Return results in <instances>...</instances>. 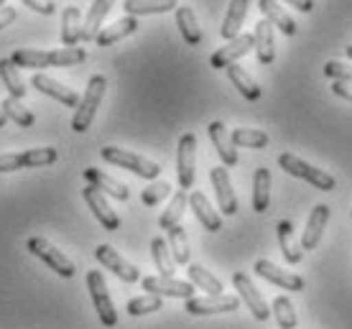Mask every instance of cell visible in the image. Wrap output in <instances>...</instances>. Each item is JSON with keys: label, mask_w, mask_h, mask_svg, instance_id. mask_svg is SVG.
<instances>
[{"label": "cell", "mask_w": 352, "mask_h": 329, "mask_svg": "<svg viewBox=\"0 0 352 329\" xmlns=\"http://www.w3.org/2000/svg\"><path fill=\"white\" fill-rule=\"evenodd\" d=\"M87 59L85 49L80 46H64V49H54V52H38V49H18L13 52L10 62L16 67H26V69H46V67H74Z\"/></svg>", "instance_id": "cell-1"}, {"label": "cell", "mask_w": 352, "mask_h": 329, "mask_svg": "<svg viewBox=\"0 0 352 329\" xmlns=\"http://www.w3.org/2000/svg\"><path fill=\"white\" fill-rule=\"evenodd\" d=\"M105 87H107V80L102 74H95L92 80H89L87 89H85V98H82L80 107L74 110V117H72V131L74 133H87L92 120H95V113L102 98H105Z\"/></svg>", "instance_id": "cell-2"}, {"label": "cell", "mask_w": 352, "mask_h": 329, "mask_svg": "<svg viewBox=\"0 0 352 329\" xmlns=\"http://www.w3.org/2000/svg\"><path fill=\"white\" fill-rule=\"evenodd\" d=\"M100 156H102L107 163H115V166H120V169L133 171L135 177L148 179V181L159 179V174H161V166L156 163V161L143 159V156H138V153H133V151H125V148L105 146V148L100 151Z\"/></svg>", "instance_id": "cell-3"}, {"label": "cell", "mask_w": 352, "mask_h": 329, "mask_svg": "<svg viewBox=\"0 0 352 329\" xmlns=\"http://www.w3.org/2000/svg\"><path fill=\"white\" fill-rule=\"evenodd\" d=\"M278 166H281L286 174H291V177H296V179H304V181H309L311 187L322 189V192H332L337 184L335 177H329L327 171L311 166L307 161H301L299 156H294V153H281V156H278Z\"/></svg>", "instance_id": "cell-4"}, {"label": "cell", "mask_w": 352, "mask_h": 329, "mask_svg": "<svg viewBox=\"0 0 352 329\" xmlns=\"http://www.w3.org/2000/svg\"><path fill=\"white\" fill-rule=\"evenodd\" d=\"M59 159L56 148L44 146V148H31L23 153H0V174H10L18 169H36V166H49Z\"/></svg>", "instance_id": "cell-5"}, {"label": "cell", "mask_w": 352, "mask_h": 329, "mask_svg": "<svg viewBox=\"0 0 352 329\" xmlns=\"http://www.w3.org/2000/svg\"><path fill=\"white\" fill-rule=\"evenodd\" d=\"M28 250L34 253L36 258H41L46 263V266L52 268V271H56L59 276L64 278H72L74 273H77V268H74V263H72L67 256H64L59 248H54L52 242L44 240V238H28Z\"/></svg>", "instance_id": "cell-6"}, {"label": "cell", "mask_w": 352, "mask_h": 329, "mask_svg": "<svg viewBox=\"0 0 352 329\" xmlns=\"http://www.w3.org/2000/svg\"><path fill=\"white\" fill-rule=\"evenodd\" d=\"M87 288L89 296H92V304L97 309V317L105 327H115L118 324V312H115L113 302H110V294H107V284L105 276L100 271H89L87 273Z\"/></svg>", "instance_id": "cell-7"}, {"label": "cell", "mask_w": 352, "mask_h": 329, "mask_svg": "<svg viewBox=\"0 0 352 329\" xmlns=\"http://www.w3.org/2000/svg\"><path fill=\"white\" fill-rule=\"evenodd\" d=\"M194 163H197V135L184 133L179 138V153H176V171H179V187H194Z\"/></svg>", "instance_id": "cell-8"}, {"label": "cell", "mask_w": 352, "mask_h": 329, "mask_svg": "<svg viewBox=\"0 0 352 329\" xmlns=\"http://www.w3.org/2000/svg\"><path fill=\"white\" fill-rule=\"evenodd\" d=\"M250 49H256V36H253V34H240L238 38L228 41V46H222L220 52L212 54L210 67H212V69H228L230 64H238V59H243Z\"/></svg>", "instance_id": "cell-9"}, {"label": "cell", "mask_w": 352, "mask_h": 329, "mask_svg": "<svg viewBox=\"0 0 352 329\" xmlns=\"http://www.w3.org/2000/svg\"><path fill=\"white\" fill-rule=\"evenodd\" d=\"M143 291L156 296H171V299H194V284L192 281H176L166 276H146L141 281Z\"/></svg>", "instance_id": "cell-10"}, {"label": "cell", "mask_w": 352, "mask_h": 329, "mask_svg": "<svg viewBox=\"0 0 352 329\" xmlns=\"http://www.w3.org/2000/svg\"><path fill=\"white\" fill-rule=\"evenodd\" d=\"M95 258L100 260V266H105L107 271H113L115 276L120 278V281H125V284H135V281L141 278L138 268L133 266V263H128V260H125L118 250L110 248V245H97Z\"/></svg>", "instance_id": "cell-11"}, {"label": "cell", "mask_w": 352, "mask_h": 329, "mask_svg": "<svg viewBox=\"0 0 352 329\" xmlns=\"http://www.w3.org/2000/svg\"><path fill=\"white\" fill-rule=\"evenodd\" d=\"M82 196H85L87 207L92 209V214L97 217V223L102 225L105 230H118V227H120V217L115 214L113 207L107 205L105 194H102L100 189L92 187V184H87V187L82 189Z\"/></svg>", "instance_id": "cell-12"}, {"label": "cell", "mask_w": 352, "mask_h": 329, "mask_svg": "<svg viewBox=\"0 0 352 329\" xmlns=\"http://www.w3.org/2000/svg\"><path fill=\"white\" fill-rule=\"evenodd\" d=\"M256 271L258 276L265 278L268 284H276L278 288H286V291H304V278L296 276V273H289V271H283V268H278L276 263H271V260H256Z\"/></svg>", "instance_id": "cell-13"}, {"label": "cell", "mask_w": 352, "mask_h": 329, "mask_svg": "<svg viewBox=\"0 0 352 329\" xmlns=\"http://www.w3.org/2000/svg\"><path fill=\"white\" fill-rule=\"evenodd\" d=\"M232 284H235V288L240 291V296H243V302L248 304V309L253 312V317H256L258 321H268V317H271V312H268V304H265V299L261 294H258V288L253 286V281L248 278V273H235L232 276Z\"/></svg>", "instance_id": "cell-14"}, {"label": "cell", "mask_w": 352, "mask_h": 329, "mask_svg": "<svg viewBox=\"0 0 352 329\" xmlns=\"http://www.w3.org/2000/svg\"><path fill=\"white\" fill-rule=\"evenodd\" d=\"M212 187H214V194H217V202H220L222 214H232L238 212V199H235V192H232V181H230L228 166H214L210 171Z\"/></svg>", "instance_id": "cell-15"}, {"label": "cell", "mask_w": 352, "mask_h": 329, "mask_svg": "<svg viewBox=\"0 0 352 329\" xmlns=\"http://www.w3.org/2000/svg\"><path fill=\"white\" fill-rule=\"evenodd\" d=\"M240 302L235 296H204V299H186V312L194 317H204V314H225L235 312Z\"/></svg>", "instance_id": "cell-16"}, {"label": "cell", "mask_w": 352, "mask_h": 329, "mask_svg": "<svg viewBox=\"0 0 352 329\" xmlns=\"http://www.w3.org/2000/svg\"><path fill=\"white\" fill-rule=\"evenodd\" d=\"M329 223V207L317 205L311 212H309L307 227H304V235H301V250H314L324 235V227Z\"/></svg>", "instance_id": "cell-17"}, {"label": "cell", "mask_w": 352, "mask_h": 329, "mask_svg": "<svg viewBox=\"0 0 352 329\" xmlns=\"http://www.w3.org/2000/svg\"><path fill=\"white\" fill-rule=\"evenodd\" d=\"M31 84H34L38 92H44V95H49V98H54V100H59L62 105H67V107H80V95L74 92V89H69V87H64V84H59L56 80H52V77H46V74H34V80H31Z\"/></svg>", "instance_id": "cell-18"}, {"label": "cell", "mask_w": 352, "mask_h": 329, "mask_svg": "<svg viewBox=\"0 0 352 329\" xmlns=\"http://www.w3.org/2000/svg\"><path fill=\"white\" fill-rule=\"evenodd\" d=\"M207 133H210V141H212V146H214L217 156L222 159V166H228V169L235 166V163H238V151H235V146L230 141L228 128H225L220 120H214V123H210Z\"/></svg>", "instance_id": "cell-19"}, {"label": "cell", "mask_w": 352, "mask_h": 329, "mask_svg": "<svg viewBox=\"0 0 352 329\" xmlns=\"http://www.w3.org/2000/svg\"><path fill=\"white\" fill-rule=\"evenodd\" d=\"M85 179H87V184L97 187L100 192H105L107 196H113V199H118V202H125V199L131 196V192H128L125 184H120L118 179H113L110 174H105V171L95 169V166L85 169Z\"/></svg>", "instance_id": "cell-20"}, {"label": "cell", "mask_w": 352, "mask_h": 329, "mask_svg": "<svg viewBox=\"0 0 352 329\" xmlns=\"http://www.w3.org/2000/svg\"><path fill=\"white\" fill-rule=\"evenodd\" d=\"M189 207L194 209V214H197V220L202 223V227L207 232H217L222 230V217L214 209H212L210 199L202 194V192H192L189 194Z\"/></svg>", "instance_id": "cell-21"}, {"label": "cell", "mask_w": 352, "mask_h": 329, "mask_svg": "<svg viewBox=\"0 0 352 329\" xmlns=\"http://www.w3.org/2000/svg\"><path fill=\"white\" fill-rule=\"evenodd\" d=\"M248 5H250V0H230L228 16H225L220 28V36L225 41H232V38L240 36V26H243V21L248 16Z\"/></svg>", "instance_id": "cell-22"}, {"label": "cell", "mask_w": 352, "mask_h": 329, "mask_svg": "<svg viewBox=\"0 0 352 329\" xmlns=\"http://www.w3.org/2000/svg\"><path fill=\"white\" fill-rule=\"evenodd\" d=\"M138 26H141V23H138V18L125 16V18H120V21H115L113 26L102 28L95 41H97V46H113L115 41H123L125 36L135 34V31H138Z\"/></svg>", "instance_id": "cell-23"}, {"label": "cell", "mask_w": 352, "mask_h": 329, "mask_svg": "<svg viewBox=\"0 0 352 329\" xmlns=\"http://www.w3.org/2000/svg\"><path fill=\"white\" fill-rule=\"evenodd\" d=\"M115 0H95L92 8H89L87 18H85V26H82V41H95L100 36V28H102V21L110 13Z\"/></svg>", "instance_id": "cell-24"}, {"label": "cell", "mask_w": 352, "mask_h": 329, "mask_svg": "<svg viewBox=\"0 0 352 329\" xmlns=\"http://www.w3.org/2000/svg\"><path fill=\"white\" fill-rule=\"evenodd\" d=\"M258 8H261V13H263L265 21H271L273 26L278 28L281 34H286V36L296 34V23H294V18H291L289 13L276 3V0H258Z\"/></svg>", "instance_id": "cell-25"}, {"label": "cell", "mask_w": 352, "mask_h": 329, "mask_svg": "<svg viewBox=\"0 0 352 329\" xmlns=\"http://www.w3.org/2000/svg\"><path fill=\"white\" fill-rule=\"evenodd\" d=\"M176 26L182 31V38H184L189 46H199L202 44V28L197 23V16H194V10L189 5H179L176 8Z\"/></svg>", "instance_id": "cell-26"}, {"label": "cell", "mask_w": 352, "mask_h": 329, "mask_svg": "<svg viewBox=\"0 0 352 329\" xmlns=\"http://www.w3.org/2000/svg\"><path fill=\"white\" fill-rule=\"evenodd\" d=\"M179 3L176 0H125L123 10L128 16H156V13H168L176 10Z\"/></svg>", "instance_id": "cell-27"}, {"label": "cell", "mask_w": 352, "mask_h": 329, "mask_svg": "<svg viewBox=\"0 0 352 329\" xmlns=\"http://www.w3.org/2000/svg\"><path fill=\"white\" fill-rule=\"evenodd\" d=\"M256 54L261 64H271L276 59V44H273V23L271 21H258L256 23Z\"/></svg>", "instance_id": "cell-28"}, {"label": "cell", "mask_w": 352, "mask_h": 329, "mask_svg": "<svg viewBox=\"0 0 352 329\" xmlns=\"http://www.w3.org/2000/svg\"><path fill=\"white\" fill-rule=\"evenodd\" d=\"M228 77H230V82H232V87H238V92L245 100H250V102H253V100H261V87H258V82L253 80L240 64H230Z\"/></svg>", "instance_id": "cell-29"}, {"label": "cell", "mask_w": 352, "mask_h": 329, "mask_svg": "<svg viewBox=\"0 0 352 329\" xmlns=\"http://www.w3.org/2000/svg\"><path fill=\"white\" fill-rule=\"evenodd\" d=\"M82 16H80V8H64L62 13V44L64 46H77L82 41Z\"/></svg>", "instance_id": "cell-30"}, {"label": "cell", "mask_w": 352, "mask_h": 329, "mask_svg": "<svg viewBox=\"0 0 352 329\" xmlns=\"http://www.w3.org/2000/svg\"><path fill=\"white\" fill-rule=\"evenodd\" d=\"M268 205H271V171L256 169V177H253V209L265 212Z\"/></svg>", "instance_id": "cell-31"}, {"label": "cell", "mask_w": 352, "mask_h": 329, "mask_svg": "<svg viewBox=\"0 0 352 329\" xmlns=\"http://www.w3.org/2000/svg\"><path fill=\"white\" fill-rule=\"evenodd\" d=\"M278 242H281L283 258L289 260L291 266H294V263H301V258H304V250H301L299 242L294 240V225H291L289 220L278 223Z\"/></svg>", "instance_id": "cell-32"}, {"label": "cell", "mask_w": 352, "mask_h": 329, "mask_svg": "<svg viewBox=\"0 0 352 329\" xmlns=\"http://www.w3.org/2000/svg\"><path fill=\"white\" fill-rule=\"evenodd\" d=\"M186 202H189L186 189H179V192L171 196V202H168V207L164 209V214L159 217L161 230H171V227L179 225V220H182V214H184V209H186Z\"/></svg>", "instance_id": "cell-33"}, {"label": "cell", "mask_w": 352, "mask_h": 329, "mask_svg": "<svg viewBox=\"0 0 352 329\" xmlns=\"http://www.w3.org/2000/svg\"><path fill=\"white\" fill-rule=\"evenodd\" d=\"M186 273H189V281H192L194 286H199L202 291H210V296H222V281L217 276H212L204 266L192 263Z\"/></svg>", "instance_id": "cell-34"}, {"label": "cell", "mask_w": 352, "mask_h": 329, "mask_svg": "<svg viewBox=\"0 0 352 329\" xmlns=\"http://www.w3.org/2000/svg\"><path fill=\"white\" fill-rule=\"evenodd\" d=\"M151 253H153V263H156L161 276L174 278L176 260H174V256H171V250H168L166 240H164V238H153V240H151Z\"/></svg>", "instance_id": "cell-35"}, {"label": "cell", "mask_w": 352, "mask_h": 329, "mask_svg": "<svg viewBox=\"0 0 352 329\" xmlns=\"http://www.w3.org/2000/svg\"><path fill=\"white\" fill-rule=\"evenodd\" d=\"M0 80H3L6 89L10 92V98L21 100L26 95V87H23V80L18 74V67L10 59H0Z\"/></svg>", "instance_id": "cell-36"}, {"label": "cell", "mask_w": 352, "mask_h": 329, "mask_svg": "<svg viewBox=\"0 0 352 329\" xmlns=\"http://www.w3.org/2000/svg\"><path fill=\"white\" fill-rule=\"evenodd\" d=\"M230 141L235 148H263V146H268V133L253 131V128H235L230 133Z\"/></svg>", "instance_id": "cell-37"}, {"label": "cell", "mask_w": 352, "mask_h": 329, "mask_svg": "<svg viewBox=\"0 0 352 329\" xmlns=\"http://www.w3.org/2000/svg\"><path fill=\"white\" fill-rule=\"evenodd\" d=\"M168 250H171L176 263H182V266L189 263V242H186V230L182 225L168 230Z\"/></svg>", "instance_id": "cell-38"}, {"label": "cell", "mask_w": 352, "mask_h": 329, "mask_svg": "<svg viewBox=\"0 0 352 329\" xmlns=\"http://www.w3.org/2000/svg\"><path fill=\"white\" fill-rule=\"evenodd\" d=\"M273 314L281 329H296V309L289 302V296H276L273 299Z\"/></svg>", "instance_id": "cell-39"}, {"label": "cell", "mask_w": 352, "mask_h": 329, "mask_svg": "<svg viewBox=\"0 0 352 329\" xmlns=\"http://www.w3.org/2000/svg\"><path fill=\"white\" fill-rule=\"evenodd\" d=\"M3 110H6V115H8V120H13V123H18V128H31V125L36 123L34 113H28L26 107L21 105L16 98H8L3 100Z\"/></svg>", "instance_id": "cell-40"}, {"label": "cell", "mask_w": 352, "mask_h": 329, "mask_svg": "<svg viewBox=\"0 0 352 329\" xmlns=\"http://www.w3.org/2000/svg\"><path fill=\"white\" fill-rule=\"evenodd\" d=\"M161 296L156 294H148V296H138V299H131L128 302V314L131 317H143V314H151V312H161Z\"/></svg>", "instance_id": "cell-41"}, {"label": "cell", "mask_w": 352, "mask_h": 329, "mask_svg": "<svg viewBox=\"0 0 352 329\" xmlns=\"http://www.w3.org/2000/svg\"><path fill=\"white\" fill-rule=\"evenodd\" d=\"M168 194H171V184H168V181H153L151 187L143 189L141 202L146 207H153V205H159L161 199H166Z\"/></svg>", "instance_id": "cell-42"}, {"label": "cell", "mask_w": 352, "mask_h": 329, "mask_svg": "<svg viewBox=\"0 0 352 329\" xmlns=\"http://www.w3.org/2000/svg\"><path fill=\"white\" fill-rule=\"evenodd\" d=\"M324 74L335 82H350L352 84V64L342 62H327L324 64Z\"/></svg>", "instance_id": "cell-43"}, {"label": "cell", "mask_w": 352, "mask_h": 329, "mask_svg": "<svg viewBox=\"0 0 352 329\" xmlns=\"http://www.w3.org/2000/svg\"><path fill=\"white\" fill-rule=\"evenodd\" d=\"M21 3L28 5L31 10H36V13H41V16H52V13H56L54 0H21Z\"/></svg>", "instance_id": "cell-44"}, {"label": "cell", "mask_w": 352, "mask_h": 329, "mask_svg": "<svg viewBox=\"0 0 352 329\" xmlns=\"http://www.w3.org/2000/svg\"><path fill=\"white\" fill-rule=\"evenodd\" d=\"M332 92H335L337 98L350 100L352 102V84L350 82H335V84H332Z\"/></svg>", "instance_id": "cell-45"}, {"label": "cell", "mask_w": 352, "mask_h": 329, "mask_svg": "<svg viewBox=\"0 0 352 329\" xmlns=\"http://www.w3.org/2000/svg\"><path fill=\"white\" fill-rule=\"evenodd\" d=\"M16 18H18L16 8H8V5H6V8H0V31H3L6 26H10Z\"/></svg>", "instance_id": "cell-46"}, {"label": "cell", "mask_w": 352, "mask_h": 329, "mask_svg": "<svg viewBox=\"0 0 352 329\" xmlns=\"http://www.w3.org/2000/svg\"><path fill=\"white\" fill-rule=\"evenodd\" d=\"M289 5H294L296 10H301V13H311L314 10V0H286Z\"/></svg>", "instance_id": "cell-47"}, {"label": "cell", "mask_w": 352, "mask_h": 329, "mask_svg": "<svg viewBox=\"0 0 352 329\" xmlns=\"http://www.w3.org/2000/svg\"><path fill=\"white\" fill-rule=\"evenodd\" d=\"M6 123H8V115H6V110L0 107V128H6Z\"/></svg>", "instance_id": "cell-48"}, {"label": "cell", "mask_w": 352, "mask_h": 329, "mask_svg": "<svg viewBox=\"0 0 352 329\" xmlns=\"http://www.w3.org/2000/svg\"><path fill=\"white\" fill-rule=\"evenodd\" d=\"M347 56H350V62H352V44L347 46Z\"/></svg>", "instance_id": "cell-49"}, {"label": "cell", "mask_w": 352, "mask_h": 329, "mask_svg": "<svg viewBox=\"0 0 352 329\" xmlns=\"http://www.w3.org/2000/svg\"><path fill=\"white\" fill-rule=\"evenodd\" d=\"M0 8H6V0H0Z\"/></svg>", "instance_id": "cell-50"}, {"label": "cell", "mask_w": 352, "mask_h": 329, "mask_svg": "<svg viewBox=\"0 0 352 329\" xmlns=\"http://www.w3.org/2000/svg\"><path fill=\"white\" fill-rule=\"evenodd\" d=\"M350 214H352V212H350Z\"/></svg>", "instance_id": "cell-51"}]
</instances>
